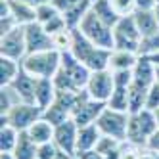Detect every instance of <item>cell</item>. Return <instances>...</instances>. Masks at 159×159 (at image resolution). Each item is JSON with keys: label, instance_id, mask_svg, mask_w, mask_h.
Returning <instances> with one entry per match:
<instances>
[{"label": "cell", "instance_id": "5", "mask_svg": "<svg viewBox=\"0 0 159 159\" xmlns=\"http://www.w3.org/2000/svg\"><path fill=\"white\" fill-rule=\"evenodd\" d=\"M142 35L138 27L134 23L132 16H125L117 21V25L113 27V40H115V48L113 50H127V52H140L142 44Z\"/></svg>", "mask_w": 159, "mask_h": 159}, {"label": "cell", "instance_id": "36", "mask_svg": "<svg viewBox=\"0 0 159 159\" xmlns=\"http://www.w3.org/2000/svg\"><path fill=\"white\" fill-rule=\"evenodd\" d=\"M146 148H150V150H153V152H157V153H159V129L150 136V140H148Z\"/></svg>", "mask_w": 159, "mask_h": 159}, {"label": "cell", "instance_id": "3", "mask_svg": "<svg viewBox=\"0 0 159 159\" xmlns=\"http://www.w3.org/2000/svg\"><path fill=\"white\" fill-rule=\"evenodd\" d=\"M79 31H81L90 42H94L96 46H100V48H106V50H113V48H115L113 27L104 23V21H102L92 10H90V12L86 14V17L81 21Z\"/></svg>", "mask_w": 159, "mask_h": 159}, {"label": "cell", "instance_id": "19", "mask_svg": "<svg viewBox=\"0 0 159 159\" xmlns=\"http://www.w3.org/2000/svg\"><path fill=\"white\" fill-rule=\"evenodd\" d=\"M8 6H10V14L14 16V19L17 21V25L25 27V25L37 21V8L21 2V0H8Z\"/></svg>", "mask_w": 159, "mask_h": 159}, {"label": "cell", "instance_id": "24", "mask_svg": "<svg viewBox=\"0 0 159 159\" xmlns=\"http://www.w3.org/2000/svg\"><path fill=\"white\" fill-rule=\"evenodd\" d=\"M92 10V2L90 0H81L75 8H71L69 12H65L63 17H65V23L69 29H79V25H81V21L86 17V14Z\"/></svg>", "mask_w": 159, "mask_h": 159}, {"label": "cell", "instance_id": "31", "mask_svg": "<svg viewBox=\"0 0 159 159\" xmlns=\"http://www.w3.org/2000/svg\"><path fill=\"white\" fill-rule=\"evenodd\" d=\"M119 140H115V138H111V136H104L102 134L100 136V140H98V144H96V148L94 150H98L102 155H107V153H111V152H115V150H119Z\"/></svg>", "mask_w": 159, "mask_h": 159}, {"label": "cell", "instance_id": "15", "mask_svg": "<svg viewBox=\"0 0 159 159\" xmlns=\"http://www.w3.org/2000/svg\"><path fill=\"white\" fill-rule=\"evenodd\" d=\"M56 84H54V79H37V88H35V104L44 111L48 109L54 100H56Z\"/></svg>", "mask_w": 159, "mask_h": 159}, {"label": "cell", "instance_id": "20", "mask_svg": "<svg viewBox=\"0 0 159 159\" xmlns=\"http://www.w3.org/2000/svg\"><path fill=\"white\" fill-rule=\"evenodd\" d=\"M140 54L127 52V50H113L111 60H109V69L111 71H132Z\"/></svg>", "mask_w": 159, "mask_h": 159}, {"label": "cell", "instance_id": "29", "mask_svg": "<svg viewBox=\"0 0 159 159\" xmlns=\"http://www.w3.org/2000/svg\"><path fill=\"white\" fill-rule=\"evenodd\" d=\"M159 52V31L153 33L150 37H144L142 44H140V56H153Z\"/></svg>", "mask_w": 159, "mask_h": 159}, {"label": "cell", "instance_id": "26", "mask_svg": "<svg viewBox=\"0 0 159 159\" xmlns=\"http://www.w3.org/2000/svg\"><path fill=\"white\" fill-rule=\"evenodd\" d=\"M19 130L14 129L12 125H2V130H0V152H14L17 140H19Z\"/></svg>", "mask_w": 159, "mask_h": 159}, {"label": "cell", "instance_id": "22", "mask_svg": "<svg viewBox=\"0 0 159 159\" xmlns=\"http://www.w3.org/2000/svg\"><path fill=\"white\" fill-rule=\"evenodd\" d=\"M21 71V61L0 56V86H10Z\"/></svg>", "mask_w": 159, "mask_h": 159}, {"label": "cell", "instance_id": "23", "mask_svg": "<svg viewBox=\"0 0 159 159\" xmlns=\"http://www.w3.org/2000/svg\"><path fill=\"white\" fill-rule=\"evenodd\" d=\"M92 12L109 27H115L117 21L121 19V16L115 12V8L111 6L109 0H96V2H92Z\"/></svg>", "mask_w": 159, "mask_h": 159}, {"label": "cell", "instance_id": "11", "mask_svg": "<svg viewBox=\"0 0 159 159\" xmlns=\"http://www.w3.org/2000/svg\"><path fill=\"white\" fill-rule=\"evenodd\" d=\"M77 136H79V125L73 119H67L54 127V144L63 153L77 155Z\"/></svg>", "mask_w": 159, "mask_h": 159}, {"label": "cell", "instance_id": "6", "mask_svg": "<svg viewBox=\"0 0 159 159\" xmlns=\"http://www.w3.org/2000/svg\"><path fill=\"white\" fill-rule=\"evenodd\" d=\"M42 117V109L37 104H27V102H17L12 106L8 113L2 115V125H12L19 132L27 130L35 121Z\"/></svg>", "mask_w": 159, "mask_h": 159}, {"label": "cell", "instance_id": "17", "mask_svg": "<svg viewBox=\"0 0 159 159\" xmlns=\"http://www.w3.org/2000/svg\"><path fill=\"white\" fill-rule=\"evenodd\" d=\"M100 129L96 127V123L86 125V127H79V136H77V153H83L88 150H94L98 140H100Z\"/></svg>", "mask_w": 159, "mask_h": 159}, {"label": "cell", "instance_id": "7", "mask_svg": "<svg viewBox=\"0 0 159 159\" xmlns=\"http://www.w3.org/2000/svg\"><path fill=\"white\" fill-rule=\"evenodd\" d=\"M0 56L16 61H21L27 56V40L23 25H17L6 35H0Z\"/></svg>", "mask_w": 159, "mask_h": 159}, {"label": "cell", "instance_id": "14", "mask_svg": "<svg viewBox=\"0 0 159 159\" xmlns=\"http://www.w3.org/2000/svg\"><path fill=\"white\" fill-rule=\"evenodd\" d=\"M155 69H157L155 63L148 56H138V61L132 69V81L150 88L155 83Z\"/></svg>", "mask_w": 159, "mask_h": 159}, {"label": "cell", "instance_id": "39", "mask_svg": "<svg viewBox=\"0 0 159 159\" xmlns=\"http://www.w3.org/2000/svg\"><path fill=\"white\" fill-rule=\"evenodd\" d=\"M21 2H25V4H29V6H33V8H39V6H42V4L50 2V0H21Z\"/></svg>", "mask_w": 159, "mask_h": 159}, {"label": "cell", "instance_id": "8", "mask_svg": "<svg viewBox=\"0 0 159 159\" xmlns=\"http://www.w3.org/2000/svg\"><path fill=\"white\" fill-rule=\"evenodd\" d=\"M86 94L96 100L107 104V100L111 98L113 90H115V81H113V71L111 69H102V71H92L86 84Z\"/></svg>", "mask_w": 159, "mask_h": 159}, {"label": "cell", "instance_id": "4", "mask_svg": "<svg viewBox=\"0 0 159 159\" xmlns=\"http://www.w3.org/2000/svg\"><path fill=\"white\" fill-rule=\"evenodd\" d=\"M129 117L130 113L127 111H117L106 106V109L100 113V117L96 119V127L104 136H111L119 142L127 140V129H129Z\"/></svg>", "mask_w": 159, "mask_h": 159}, {"label": "cell", "instance_id": "25", "mask_svg": "<svg viewBox=\"0 0 159 159\" xmlns=\"http://www.w3.org/2000/svg\"><path fill=\"white\" fill-rule=\"evenodd\" d=\"M14 155H16V159H37V155H39V146L29 138V134L25 130L19 134Z\"/></svg>", "mask_w": 159, "mask_h": 159}, {"label": "cell", "instance_id": "30", "mask_svg": "<svg viewBox=\"0 0 159 159\" xmlns=\"http://www.w3.org/2000/svg\"><path fill=\"white\" fill-rule=\"evenodd\" d=\"M111 6L115 8V12L125 17V16H132L136 10H138V6H136V0H109Z\"/></svg>", "mask_w": 159, "mask_h": 159}, {"label": "cell", "instance_id": "48", "mask_svg": "<svg viewBox=\"0 0 159 159\" xmlns=\"http://www.w3.org/2000/svg\"><path fill=\"white\" fill-rule=\"evenodd\" d=\"M90 2H96V0H90Z\"/></svg>", "mask_w": 159, "mask_h": 159}, {"label": "cell", "instance_id": "9", "mask_svg": "<svg viewBox=\"0 0 159 159\" xmlns=\"http://www.w3.org/2000/svg\"><path fill=\"white\" fill-rule=\"evenodd\" d=\"M106 109V104L104 102H96L92 100L86 90H83L81 96H79V102H77V107L73 111V121L79 125V127H86V125H92L96 123V119L100 117V113Z\"/></svg>", "mask_w": 159, "mask_h": 159}, {"label": "cell", "instance_id": "27", "mask_svg": "<svg viewBox=\"0 0 159 159\" xmlns=\"http://www.w3.org/2000/svg\"><path fill=\"white\" fill-rule=\"evenodd\" d=\"M107 107L117 109V111H127L129 113V88L127 86H115L111 98L107 100Z\"/></svg>", "mask_w": 159, "mask_h": 159}, {"label": "cell", "instance_id": "47", "mask_svg": "<svg viewBox=\"0 0 159 159\" xmlns=\"http://www.w3.org/2000/svg\"><path fill=\"white\" fill-rule=\"evenodd\" d=\"M155 6H159V0H155Z\"/></svg>", "mask_w": 159, "mask_h": 159}, {"label": "cell", "instance_id": "46", "mask_svg": "<svg viewBox=\"0 0 159 159\" xmlns=\"http://www.w3.org/2000/svg\"><path fill=\"white\" fill-rule=\"evenodd\" d=\"M153 113H155V119H157V125H159V109H155Z\"/></svg>", "mask_w": 159, "mask_h": 159}, {"label": "cell", "instance_id": "12", "mask_svg": "<svg viewBox=\"0 0 159 159\" xmlns=\"http://www.w3.org/2000/svg\"><path fill=\"white\" fill-rule=\"evenodd\" d=\"M25 40H27V54L33 52H44V50H54V39L48 35L46 29L40 23H29L25 25Z\"/></svg>", "mask_w": 159, "mask_h": 159}, {"label": "cell", "instance_id": "10", "mask_svg": "<svg viewBox=\"0 0 159 159\" xmlns=\"http://www.w3.org/2000/svg\"><path fill=\"white\" fill-rule=\"evenodd\" d=\"M60 71H63L67 77H69L71 83H73L79 90H84V88H86L88 79H90V75H92V71H90L84 63L79 61L69 50L61 52V65H60Z\"/></svg>", "mask_w": 159, "mask_h": 159}, {"label": "cell", "instance_id": "34", "mask_svg": "<svg viewBox=\"0 0 159 159\" xmlns=\"http://www.w3.org/2000/svg\"><path fill=\"white\" fill-rule=\"evenodd\" d=\"M50 2L60 10L61 14H65V12H69L71 8H75L79 2H81V0H50Z\"/></svg>", "mask_w": 159, "mask_h": 159}, {"label": "cell", "instance_id": "18", "mask_svg": "<svg viewBox=\"0 0 159 159\" xmlns=\"http://www.w3.org/2000/svg\"><path fill=\"white\" fill-rule=\"evenodd\" d=\"M132 17H134V23L138 27L142 37H150L159 31V21L155 17L153 10H136L132 14Z\"/></svg>", "mask_w": 159, "mask_h": 159}, {"label": "cell", "instance_id": "32", "mask_svg": "<svg viewBox=\"0 0 159 159\" xmlns=\"http://www.w3.org/2000/svg\"><path fill=\"white\" fill-rule=\"evenodd\" d=\"M146 109H150V111H155V109H159V84H157V83H153L150 88H148Z\"/></svg>", "mask_w": 159, "mask_h": 159}, {"label": "cell", "instance_id": "2", "mask_svg": "<svg viewBox=\"0 0 159 159\" xmlns=\"http://www.w3.org/2000/svg\"><path fill=\"white\" fill-rule=\"evenodd\" d=\"M61 65V52L60 50H44L27 54L21 60V69L35 79H54Z\"/></svg>", "mask_w": 159, "mask_h": 159}, {"label": "cell", "instance_id": "35", "mask_svg": "<svg viewBox=\"0 0 159 159\" xmlns=\"http://www.w3.org/2000/svg\"><path fill=\"white\" fill-rule=\"evenodd\" d=\"M12 106H14V104L10 102V92H8L6 86H4V88H2V92H0V109H2V115L12 109Z\"/></svg>", "mask_w": 159, "mask_h": 159}, {"label": "cell", "instance_id": "42", "mask_svg": "<svg viewBox=\"0 0 159 159\" xmlns=\"http://www.w3.org/2000/svg\"><path fill=\"white\" fill-rule=\"evenodd\" d=\"M0 159H16V155H14V152H2Z\"/></svg>", "mask_w": 159, "mask_h": 159}, {"label": "cell", "instance_id": "41", "mask_svg": "<svg viewBox=\"0 0 159 159\" xmlns=\"http://www.w3.org/2000/svg\"><path fill=\"white\" fill-rule=\"evenodd\" d=\"M106 159H121V152H119V150L111 152V153H107V155H106Z\"/></svg>", "mask_w": 159, "mask_h": 159}, {"label": "cell", "instance_id": "38", "mask_svg": "<svg viewBox=\"0 0 159 159\" xmlns=\"http://www.w3.org/2000/svg\"><path fill=\"white\" fill-rule=\"evenodd\" d=\"M138 10H153L155 8V0H136Z\"/></svg>", "mask_w": 159, "mask_h": 159}, {"label": "cell", "instance_id": "16", "mask_svg": "<svg viewBox=\"0 0 159 159\" xmlns=\"http://www.w3.org/2000/svg\"><path fill=\"white\" fill-rule=\"evenodd\" d=\"M25 132L29 134V138L35 142L37 146L54 142V125H52L50 121H46L44 117H40L39 121H35Z\"/></svg>", "mask_w": 159, "mask_h": 159}, {"label": "cell", "instance_id": "43", "mask_svg": "<svg viewBox=\"0 0 159 159\" xmlns=\"http://www.w3.org/2000/svg\"><path fill=\"white\" fill-rule=\"evenodd\" d=\"M148 58H150V60H152V61L159 67V52H157V54H153V56H148Z\"/></svg>", "mask_w": 159, "mask_h": 159}, {"label": "cell", "instance_id": "28", "mask_svg": "<svg viewBox=\"0 0 159 159\" xmlns=\"http://www.w3.org/2000/svg\"><path fill=\"white\" fill-rule=\"evenodd\" d=\"M61 12L58 8H56L52 2H46V4H42V6H39L37 8V23H40V25H44V23H48L50 19H54L56 16H60Z\"/></svg>", "mask_w": 159, "mask_h": 159}, {"label": "cell", "instance_id": "45", "mask_svg": "<svg viewBox=\"0 0 159 159\" xmlns=\"http://www.w3.org/2000/svg\"><path fill=\"white\" fill-rule=\"evenodd\" d=\"M153 12H155V17H157V21H159V6H155V8H153Z\"/></svg>", "mask_w": 159, "mask_h": 159}, {"label": "cell", "instance_id": "37", "mask_svg": "<svg viewBox=\"0 0 159 159\" xmlns=\"http://www.w3.org/2000/svg\"><path fill=\"white\" fill-rule=\"evenodd\" d=\"M79 159H106L98 150H88V152H83V153H77Z\"/></svg>", "mask_w": 159, "mask_h": 159}, {"label": "cell", "instance_id": "13", "mask_svg": "<svg viewBox=\"0 0 159 159\" xmlns=\"http://www.w3.org/2000/svg\"><path fill=\"white\" fill-rule=\"evenodd\" d=\"M10 88L16 92L19 102H27V104H35V88H37V79L25 73L23 69L19 71L16 81L10 84Z\"/></svg>", "mask_w": 159, "mask_h": 159}, {"label": "cell", "instance_id": "33", "mask_svg": "<svg viewBox=\"0 0 159 159\" xmlns=\"http://www.w3.org/2000/svg\"><path fill=\"white\" fill-rule=\"evenodd\" d=\"M58 146H56L54 142H48V144H42L39 146V155L37 159H56V155H58Z\"/></svg>", "mask_w": 159, "mask_h": 159}, {"label": "cell", "instance_id": "44", "mask_svg": "<svg viewBox=\"0 0 159 159\" xmlns=\"http://www.w3.org/2000/svg\"><path fill=\"white\" fill-rule=\"evenodd\" d=\"M155 67H157V65H155ZM155 83L159 84V67H157V69H155Z\"/></svg>", "mask_w": 159, "mask_h": 159}, {"label": "cell", "instance_id": "21", "mask_svg": "<svg viewBox=\"0 0 159 159\" xmlns=\"http://www.w3.org/2000/svg\"><path fill=\"white\" fill-rule=\"evenodd\" d=\"M146 98H148V86H142L132 81L129 86V113H138L146 109Z\"/></svg>", "mask_w": 159, "mask_h": 159}, {"label": "cell", "instance_id": "40", "mask_svg": "<svg viewBox=\"0 0 159 159\" xmlns=\"http://www.w3.org/2000/svg\"><path fill=\"white\" fill-rule=\"evenodd\" d=\"M56 159H79L77 155H69V153H63V152H58Z\"/></svg>", "mask_w": 159, "mask_h": 159}, {"label": "cell", "instance_id": "1", "mask_svg": "<svg viewBox=\"0 0 159 159\" xmlns=\"http://www.w3.org/2000/svg\"><path fill=\"white\" fill-rule=\"evenodd\" d=\"M69 52L75 58L84 63L90 71H102V69H109V60H111V52L96 46L94 42H90L79 29H73V39H71V48Z\"/></svg>", "mask_w": 159, "mask_h": 159}]
</instances>
